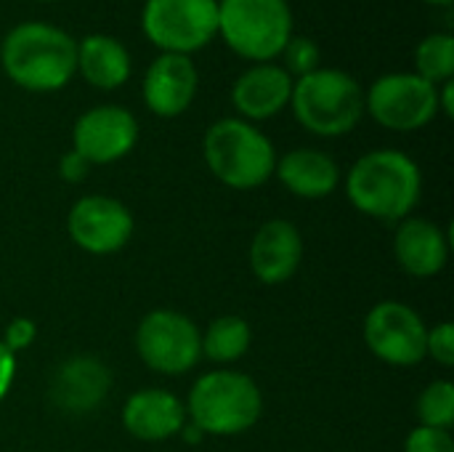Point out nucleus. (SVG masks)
<instances>
[{"instance_id":"obj_8","label":"nucleus","mask_w":454,"mask_h":452,"mask_svg":"<svg viewBox=\"0 0 454 452\" xmlns=\"http://www.w3.org/2000/svg\"><path fill=\"white\" fill-rule=\"evenodd\" d=\"M364 112L388 131H420L439 115V85L415 72L380 75L364 91Z\"/></svg>"},{"instance_id":"obj_16","label":"nucleus","mask_w":454,"mask_h":452,"mask_svg":"<svg viewBox=\"0 0 454 452\" xmlns=\"http://www.w3.org/2000/svg\"><path fill=\"white\" fill-rule=\"evenodd\" d=\"M122 426L144 442H162L186 426L184 402L165 389H144L128 397L122 408Z\"/></svg>"},{"instance_id":"obj_27","label":"nucleus","mask_w":454,"mask_h":452,"mask_svg":"<svg viewBox=\"0 0 454 452\" xmlns=\"http://www.w3.org/2000/svg\"><path fill=\"white\" fill-rule=\"evenodd\" d=\"M35 336H37L35 322H32V320H27V317H16V320H11V325L5 328L3 344H5V349H8V352H13V354H16V352H21V349L32 346Z\"/></svg>"},{"instance_id":"obj_24","label":"nucleus","mask_w":454,"mask_h":452,"mask_svg":"<svg viewBox=\"0 0 454 452\" xmlns=\"http://www.w3.org/2000/svg\"><path fill=\"white\" fill-rule=\"evenodd\" d=\"M282 67H285V72L295 80V77H303V75H309V72H314V69H319V59H322V53H319V45L311 40V37H301V35H293L290 37V43L285 45V51H282Z\"/></svg>"},{"instance_id":"obj_12","label":"nucleus","mask_w":454,"mask_h":452,"mask_svg":"<svg viewBox=\"0 0 454 452\" xmlns=\"http://www.w3.org/2000/svg\"><path fill=\"white\" fill-rule=\"evenodd\" d=\"M67 232L85 253L109 256L122 250L133 237V216L114 197L88 194L72 205L67 216Z\"/></svg>"},{"instance_id":"obj_21","label":"nucleus","mask_w":454,"mask_h":452,"mask_svg":"<svg viewBox=\"0 0 454 452\" xmlns=\"http://www.w3.org/2000/svg\"><path fill=\"white\" fill-rule=\"evenodd\" d=\"M250 341H253L250 325L237 314H226L207 325L202 336V354L218 365H229L247 354Z\"/></svg>"},{"instance_id":"obj_9","label":"nucleus","mask_w":454,"mask_h":452,"mask_svg":"<svg viewBox=\"0 0 454 452\" xmlns=\"http://www.w3.org/2000/svg\"><path fill=\"white\" fill-rule=\"evenodd\" d=\"M136 352L144 365L162 376H184L202 357V333L181 312L154 309L136 330Z\"/></svg>"},{"instance_id":"obj_1","label":"nucleus","mask_w":454,"mask_h":452,"mask_svg":"<svg viewBox=\"0 0 454 452\" xmlns=\"http://www.w3.org/2000/svg\"><path fill=\"white\" fill-rule=\"evenodd\" d=\"M0 67L21 91H61L77 75V40L51 21H19L0 40Z\"/></svg>"},{"instance_id":"obj_23","label":"nucleus","mask_w":454,"mask_h":452,"mask_svg":"<svg viewBox=\"0 0 454 452\" xmlns=\"http://www.w3.org/2000/svg\"><path fill=\"white\" fill-rule=\"evenodd\" d=\"M418 418L420 426L428 429H447L454 424V384L452 381H434L418 400Z\"/></svg>"},{"instance_id":"obj_30","label":"nucleus","mask_w":454,"mask_h":452,"mask_svg":"<svg viewBox=\"0 0 454 452\" xmlns=\"http://www.w3.org/2000/svg\"><path fill=\"white\" fill-rule=\"evenodd\" d=\"M439 112L444 117H452L454 115V77L439 85Z\"/></svg>"},{"instance_id":"obj_31","label":"nucleus","mask_w":454,"mask_h":452,"mask_svg":"<svg viewBox=\"0 0 454 452\" xmlns=\"http://www.w3.org/2000/svg\"><path fill=\"white\" fill-rule=\"evenodd\" d=\"M423 3H428V5H452L454 0H423Z\"/></svg>"},{"instance_id":"obj_32","label":"nucleus","mask_w":454,"mask_h":452,"mask_svg":"<svg viewBox=\"0 0 454 452\" xmlns=\"http://www.w3.org/2000/svg\"><path fill=\"white\" fill-rule=\"evenodd\" d=\"M37 3H56V0H37Z\"/></svg>"},{"instance_id":"obj_25","label":"nucleus","mask_w":454,"mask_h":452,"mask_svg":"<svg viewBox=\"0 0 454 452\" xmlns=\"http://www.w3.org/2000/svg\"><path fill=\"white\" fill-rule=\"evenodd\" d=\"M404 452H454V440L447 429H428L418 426L410 432Z\"/></svg>"},{"instance_id":"obj_18","label":"nucleus","mask_w":454,"mask_h":452,"mask_svg":"<svg viewBox=\"0 0 454 452\" xmlns=\"http://www.w3.org/2000/svg\"><path fill=\"white\" fill-rule=\"evenodd\" d=\"M394 253L410 277L426 280L447 266L450 240L447 232L428 218H404L394 237Z\"/></svg>"},{"instance_id":"obj_13","label":"nucleus","mask_w":454,"mask_h":452,"mask_svg":"<svg viewBox=\"0 0 454 452\" xmlns=\"http://www.w3.org/2000/svg\"><path fill=\"white\" fill-rule=\"evenodd\" d=\"M200 91V69L192 56L160 53L144 72L141 96L152 115L170 120L184 115Z\"/></svg>"},{"instance_id":"obj_15","label":"nucleus","mask_w":454,"mask_h":452,"mask_svg":"<svg viewBox=\"0 0 454 452\" xmlns=\"http://www.w3.org/2000/svg\"><path fill=\"white\" fill-rule=\"evenodd\" d=\"M303 261V237L285 218L266 221L250 245V269L263 285L287 282Z\"/></svg>"},{"instance_id":"obj_14","label":"nucleus","mask_w":454,"mask_h":452,"mask_svg":"<svg viewBox=\"0 0 454 452\" xmlns=\"http://www.w3.org/2000/svg\"><path fill=\"white\" fill-rule=\"evenodd\" d=\"M293 77L277 61L250 64L242 75H237L231 85V104L239 120L261 123L277 117L285 107H290Z\"/></svg>"},{"instance_id":"obj_2","label":"nucleus","mask_w":454,"mask_h":452,"mask_svg":"<svg viewBox=\"0 0 454 452\" xmlns=\"http://www.w3.org/2000/svg\"><path fill=\"white\" fill-rule=\"evenodd\" d=\"M351 205L378 221H404L423 194L418 163L399 149H372L362 155L346 178Z\"/></svg>"},{"instance_id":"obj_4","label":"nucleus","mask_w":454,"mask_h":452,"mask_svg":"<svg viewBox=\"0 0 454 452\" xmlns=\"http://www.w3.org/2000/svg\"><path fill=\"white\" fill-rule=\"evenodd\" d=\"M202 155L210 173L231 189H258L277 168L271 139L253 123L223 117L205 131Z\"/></svg>"},{"instance_id":"obj_6","label":"nucleus","mask_w":454,"mask_h":452,"mask_svg":"<svg viewBox=\"0 0 454 452\" xmlns=\"http://www.w3.org/2000/svg\"><path fill=\"white\" fill-rule=\"evenodd\" d=\"M295 29L287 0H218V37L245 61H277Z\"/></svg>"},{"instance_id":"obj_22","label":"nucleus","mask_w":454,"mask_h":452,"mask_svg":"<svg viewBox=\"0 0 454 452\" xmlns=\"http://www.w3.org/2000/svg\"><path fill=\"white\" fill-rule=\"evenodd\" d=\"M415 75L442 85L454 77V37L450 32H431L415 48Z\"/></svg>"},{"instance_id":"obj_28","label":"nucleus","mask_w":454,"mask_h":452,"mask_svg":"<svg viewBox=\"0 0 454 452\" xmlns=\"http://www.w3.org/2000/svg\"><path fill=\"white\" fill-rule=\"evenodd\" d=\"M88 170H90V163H88L82 155H77L74 149H69V152L59 160V173H61V178L69 181V184L82 181V178L88 176Z\"/></svg>"},{"instance_id":"obj_26","label":"nucleus","mask_w":454,"mask_h":452,"mask_svg":"<svg viewBox=\"0 0 454 452\" xmlns=\"http://www.w3.org/2000/svg\"><path fill=\"white\" fill-rule=\"evenodd\" d=\"M426 357H434L442 368L454 365V328L452 322H439L434 330H428L426 341Z\"/></svg>"},{"instance_id":"obj_3","label":"nucleus","mask_w":454,"mask_h":452,"mask_svg":"<svg viewBox=\"0 0 454 452\" xmlns=\"http://www.w3.org/2000/svg\"><path fill=\"white\" fill-rule=\"evenodd\" d=\"M290 107L295 120L314 136L351 133L364 117V88L338 67H319L293 80Z\"/></svg>"},{"instance_id":"obj_20","label":"nucleus","mask_w":454,"mask_h":452,"mask_svg":"<svg viewBox=\"0 0 454 452\" xmlns=\"http://www.w3.org/2000/svg\"><path fill=\"white\" fill-rule=\"evenodd\" d=\"M133 59L128 48L104 32L85 35L77 40V75L98 88V91H117L130 80Z\"/></svg>"},{"instance_id":"obj_10","label":"nucleus","mask_w":454,"mask_h":452,"mask_svg":"<svg viewBox=\"0 0 454 452\" xmlns=\"http://www.w3.org/2000/svg\"><path fill=\"white\" fill-rule=\"evenodd\" d=\"M428 328L423 317L402 301H380L364 317L367 349L394 368H415L426 360Z\"/></svg>"},{"instance_id":"obj_11","label":"nucleus","mask_w":454,"mask_h":452,"mask_svg":"<svg viewBox=\"0 0 454 452\" xmlns=\"http://www.w3.org/2000/svg\"><path fill=\"white\" fill-rule=\"evenodd\" d=\"M138 144V120L130 109L101 104L82 112L72 125V149L90 165H109L133 152Z\"/></svg>"},{"instance_id":"obj_19","label":"nucleus","mask_w":454,"mask_h":452,"mask_svg":"<svg viewBox=\"0 0 454 452\" xmlns=\"http://www.w3.org/2000/svg\"><path fill=\"white\" fill-rule=\"evenodd\" d=\"M274 176L301 200H322L333 194L340 184L338 163L322 149H290L285 157H277Z\"/></svg>"},{"instance_id":"obj_5","label":"nucleus","mask_w":454,"mask_h":452,"mask_svg":"<svg viewBox=\"0 0 454 452\" xmlns=\"http://www.w3.org/2000/svg\"><path fill=\"white\" fill-rule=\"evenodd\" d=\"M186 416L202 434L234 437L250 432L263 416L258 384L237 370L205 373L189 392Z\"/></svg>"},{"instance_id":"obj_7","label":"nucleus","mask_w":454,"mask_h":452,"mask_svg":"<svg viewBox=\"0 0 454 452\" xmlns=\"http://www.w3.org/2000/svg\"><path fill=\"white\" fill-rule=\"evenodd\" d=\"M141 32L160 53L192 56L218 37V0H144Z\"/></svg>"},{"instance_id":"obj_17","label":"nucleus","mask_w":454,"mask_h":452,"mask_svg":"<svg viewBox=\"0 0 454 452\" xmlns=\"http://www.w3.org/2000/svg\"><path fill=\"white\" fill-rule=\"evenodd\" d=\"M109 392V370L93 357H74L61 362L51 381V402L72 416L90 413Z\"/></svg>"},{"instance_id":"obj_29","label":"nucleus","mask_w":454,"mask_h":452,"mask_svg":"<svg viewBox=\"0 0 454 452\" xmlns=\"http://www.w3.org/2000/svg\"><path fill=\"white\" fill-rule=\"evenodd\" d=\"M16 376V354L5 349V344L0 341V400L11 392Z\"/></svg>"}]
</instances>
